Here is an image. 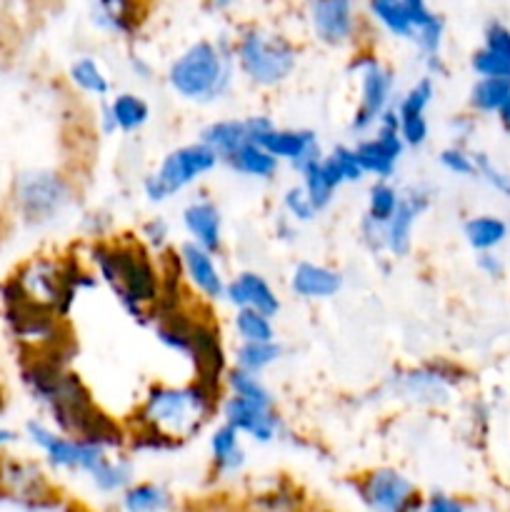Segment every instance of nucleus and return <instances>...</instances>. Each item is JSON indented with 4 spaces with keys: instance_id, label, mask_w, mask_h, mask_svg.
Returning a JSON list of instances; mask_svg holds the SVG:
<instances>
[{
    "instance_id": "10",
    "label": "nucleus",
    "mask_w": 510,
    "mask_h": 512,
    "mask_svg": "<svg viewBox=\"0 0 510 512\" xmlns=\"http://www.w3.org/2000/svg\"><path fill=\"white\" fill-rule=\"evenodd\" d=\"M20 435L40 455L50 475H70V478L83 475V478H88L110 455V450L100 448V445L60 433L43 418L25 420Z\"/></svg>"
},
{
    "instance_id": "13",
    "label": "nucleus",
    "mask_w": 510,
    "mask_h": 512,
    "mask_svg": "<svg viewBox=\"0 0 510 512\" xmlns=\"http://www.w3.org/2000/svg\"><path fill=\"white\" fill-rule=\"evenodd\" d=\"M353 493L365 512H420L425 493L405 470L375 465L355 475Z\"/></svg>"
},
{
    "instance_id": "33",
    "label": "nucleus",
    "mask_w": 510,
    "mask_h": 512,
    "mask_svg": "<svg viewBox=\"0 0 510 512\" xmlns=\"http://www.w3.org/2000/svg\"><path fill=\"white\" fill-rule=\"evenodd\" d=\"M363 13L368 25L378 28L380 33L388 38L400 40V43H410L415 35L413 25H410L408 13H405L400 0H390V3H378V0H365Z\"/></svg>"
},
{
    "instance_id": "15",
    "label": "nucleus",
    "mask_w": 510,
    "mask_h": 512,
    "mask_svg": "<svg viewBox=\"0 0 510 512\" xmlns=\"http://www.w3.org/2000/svg\"><path fill=\"white\" fill-rule=\"evenodd\" d=\"M355 155L363 168L365 178L373 180H393L398 173V165L405 155L403 138L398 130V113L390 108L388 113L380 118L375 130L365 138L355 140Z\"/></svg>"
},
{
    "instance_id": "23",
    "label": "nucleus",
    "mask_w": 510,
    "mask_h": 512,
    "mask_svg": "<svg viewBox=\"0 0 510 512\" xmlns=\"http://www.w3.org/2000/svg\"><path fill=\"white\" fill-rule=\"evenodd\" d=\"M470 70L475 78L510 80V25L505 20L485 23L480 45L470 53Z\"/></svg>"
},
{
    "instance_id": "7",
    "label": "nucleus",
    "mask_w": 510,
    "mask_h": 512,
    "mask_svg": "<svg viewBox=\"0 0 510 512\" xmlns=\"http://www.w3.org/2000/svg\"><path fill=\"white\" fill-rule=\"evenodd\" d=\"M470 375L460 363L448 358H430L418 365L398 368L385 378L383 393L393 403L410 408H448L455 395L468 385Z\"/></svg>"
},
{
    "instance_id": "20",
    "label": "nucleus",
    "mask_w": 510,
    "mask_h": 512,
    "mask_svg": "<svg viewBox=\"0 0 510 512\" xmlns=\"http://www.w3.org/2000/svg\"><path fill=\"white\" fill-rule=\"evenodd\" d=\"M180 228L188 235L190 243L220 258L225 248V220L213 195L198 190L180 210Z\"/></svg>"
},
{
    "instance_id": "42",
    "label": "nucleus",
    "mask_w": 510,
    "mask_h": 512,
    "mask_svg": "<svg viewBox=\"0 0 510 512\" xmlns=\"http://www.w3.org/2000/svg\"><path fill=\"white\" fill-rule=\"evenodd\" d=\"M440 168L448 175L460 180H478V170H475V158L473 150L463 148V145H445L438 153Z\"/></svg>"
},
{
    "instance_id": "40",
    "label": "nucleus",
    "mask_w": 510,
    "mask_h": 512,
    "mask_svg": "<svg viewBox=\"0 0 510 512\" xmlns=\"http://www.w3.org/2000/svg\"><path fill=\"white\" fill-rule=\"evenodd\" d=\"M300 185H303L305 195H308V200L313 203V208L318 210V215L325 213V210L333 205L335 193H338V188L333 185V180L325 175L323 160H320V163H315L313 168H308L303 175H300Z\"/></svg>"
},
{
    "instance_id": "18",
    "label": "nucleus",
    "mask_w": 510,
    "mask_h": 512,
    "mask_svg": "<svg viewBox=\"0 0 510 512\" xmlns=\"http://www.w3.org/2000/svg\"><path fill=\"white\" fill-rule=\"evenodd\" d=\"M175 255H178V268L180 275H183L185 288L198 295V300H203L205 305L223 303L228 278L220 268L218 255L208 253V250L190 243V240H183L175 248Z\"/></svg>"
},
{
    "instance_id": "29",
    "label": "nucleus",
    "mask_w": 510,
    "mask_h": 512,
    "mask_svg": "<svg viewBox=\"0 0 510 512\" xmlns=\"http://www.w3.org/2000/svg\"><path fill=\"white\" fill-rule=\"evenodd\" d=\"M65 78H68L70 88L78 90L85 98H93L103 103V100H108L113 95V78H110L105 65L95 55H75L68 63Z\"/></svg>"
},
{
    "instance_id": "24",
    "label": "nucleus",
    "mask_w": 510,
    "mask_h": 512,
    "mask_svg": "<svg viewBox=\"0 0 510 512\" xmlns=\"http://www.w3.org/2000/svg\"><path fill=\"white\" fill-rule=\"evenodd\" d=\"M140 0H88V23L108 38L130 40L143 25Z\"/></svg>"
},
{
    "instance_id": "5",
    "label": "nucleus",
    "mask_w": 510,
    "mask_h": 512,
    "mask_svg": "<svg viewBox=\"0 0 510 512\" xmlns=\"http://www.w3.org/2000/svg\"><path fill=\"white\" fill-rule=\"evenodd\" d=\"M238 78L258 90L288 83L300 65V45L285 30L268 23H245L233 33Z\"/></svg>"
},
{
    "instance_id": "43",
    "label": "nucleus",
    "mask_w": 510,
    "mask_h": 512,
    "mask_svg": "<svg viewBox=\"0 0 510 512\" xmlns=\"http://www.w3.org/2000/svg\"><path fill=\"white\" fill-rule=\"evenodd\" d=\"M138 240L150 250L153 255H163L168 250H173V228H170L168 220L163 215H153V218L145 220L138 230Z\"/></svg>"
},
{
    "instance_id": "37",
    "label": "nucleus",
    "mask_w": 510,
    "mask_h": 512,
    "mask_svg": "<svg viewBox=\"0 0 510 512\" xmlns=\"http://www.w3.org/2000/svg\"><path fill=\"white\" fill-rule=\"evenodd\" d=\"M223 393L243 400H253V403L278 405V398H275L273 388L263 380V375H250L245 370L233 368V365H230V370L223 378Z\"/></svg>"
},
{
    "instance_id": "17",
    "label": "nucleus",
    "mask_w": 510,
    "mask_h": 512,
    "mask_svg": "<svg viewBox=\"0 0 510 512\" xmlns=\"http://www.w3.org/2000/svg\"><path fill=\"white\" fill-rule=\"evenodd\" d=\"M435 190L430 183H410L403 188V200L393 218L385 223V255L393 260L408 258L415 243L420 218L433 208Z\"/></svg>"
},
{
    "instance_id": "53",
    "label": "nucleus",
    "mask_w": 510,
    "mask_h": 512,
    "mask_svg": "<svg viewBox=\"0 0 510 512\" xmlns=\"http://www.w3.org/2000/svg\"><path fill=\"white\" fill-rule=\"evenodd\" d=\"M23 440V435H20V430L10 428V425H3L0 423V458L8 453H13L15 445Z\"/></svg>"
},
{
    "instance_id": "58",
    "label": "nucleus",
    "mask_w": 510,
    "mask_h": 512,
    "mask_svg": "<svg viewBox=\"0 0 510 512\" xmlns=\"http://www.w3.org/2000/svg\"><path fill=\"white\" fill-rule=\"evenodd\" d=\"M378 3H390V0H378Z\"/></svg>"
},
{
    "instance_id": "14",
    "label": "nucleus",
    "mask_w": 510,
    "mask_h": 512,
    "mask_svg": "<svg viewBox=\"0 0 510 512\" xmlns=\"http://www.w3.org/2000/svg\"><path fill=\"white\" fill-rule=\"evenodd\" d=\"M220 423L238 430L240 438H248L255 445H275L288 438V425L278 413V405L253 403V400L223 395L218 405Z\"/></svg>"
},
{
    "instance_id": "46",
    "label": "nucleus",
    "mask_w": 510,
    "mask_h": 512,
    "mask_svg": "<svg viewBox=\"0 0 510 512\" xmlns=\"http://www.w3.org/2000/svg\"><path fill=\"white\" fill-rule=\"evenodd\" d=\"M420 512H473L470 503L455 493H445V490H435V493L425 495Z\"/></svg>"
},
{
    "instance_id": "47",
    "label": "nucleus",
    "mask_w": 510,
    "mask_h": 512,
    "mask_svg": "<svg viewBox=\"0 0 510 512\" xmlns=\"http://www.w3.org/2000/svg\"><path fill=\"white\" fill-rule=\"evenodd\" d=\"M358 238H360V245H363L370 255H375V258H383L385 255V225L373 223V220H368L363 215V220H360V225H358Z\"/></svg>"
},
{
    "instance_id": "39",
    "label": "nucleus",
    "mask_w": 510,
    "mask_h": 512,
    "mask_svg": "<svg viewBox=\"0 0 510 512\" xmlns=\"http://www.w3.org/2000/svg\"><path fill=\"white\" fill-rule=\"evenodd\" d=\"M400 200H403V188H398L393 180H373L365 198V218L385 225L400 208Z\"/></svg>"
},
{
    "instance_id": "48",
    "label": "nucleus",
    "mask_w": 510,
    "mask_h": 512,
    "mask_svg": "<svg viewBox=\"0 0 510 512\" xmlns=\"http://www.w3.org/2000/svg\"><path fill=\"white\" fill-rule=\"evenodd\" d=\"M475 268L483 278L493 280V283H500V280L508 275V263L500 253H480L475 255Z\"/></svg>"
},
{
    "instance_id": "50",
    "label": "nucleus",
    "mask_w": 510,
    "mask_h": 512,
    "mask_svg": "<svg viewBox=\"0 0 510 512\" xmlns=\"http://www.w3.org/2000/svg\"><path fill=\"white\" fill-rule=\"evenodd\" d=\"M453 128V145H463V148H470V140L478 133V118L473 113L458 115V118L450 123Z\"/></svg>"
},
{
    "instance_id": "6",
    "label": "nucleus",
    "mask_w": 510,
    "mask_h": 512,
    "mask_svg": "<svg viewBox=\"0 0 510 512\" xmlns=\"http://www.w3.org/2000/svg\"><path fill=\"white\" fill-rule=\"evenodd\" d=\"M75 198V183L55 168L20 170L10 188V208L15 220L28 230L58 225L73 210Z\"/></svg>"
},
{
    "instance_id": "27",
    "label": "nucleus",
    "mask_w": 510,
    "mask_h": 512,
    "mask_svg": "<svg viewBox=\"0 0 510 512\" xmlns=\"http://www.w3.org/2000/svg\"><path fill=\"white\" fill-rule=\"evenodd\" d=\"M198 140L203 145H208L215 155L223 163L228 155H233L235 150L243 148L245 143H253V118L245 115V118H220L210 120L200 128Z\"/></svg>"
},
{
    "instance_id": "51",
    "label": "nucleus",
    "mask_w": 510,
    "mask_h": 512,
    "mask_svg": "<svg viewBox=\"0 0 510 512\" xmlns=\"http://www.w3.org/2000/svg\"><path fill=\"white\" fill-rule=\"evenodd\" d=\"M125 65H128V73H130V78L135 80V83L148 85V83H153V80H155V65L150 63L145 55L135 53V50H133V53L128 55V60H125Z\"/></svg>"
},
{
    "instance_id": "52",
    "label": "nucleus",
    "mask_w": 510,
    "mask_h": 512,
    "mask_svg": "<svg viewBox=\"0 0 510 512\" xmlns=\"http://www.w3.org/2000/svg\"><path fill=\"white\" fill-rule=\"evenodd\" d=\"M273 233H275V240L290 245V243H295V240H298L300 225H295L293 220H288L283 213H280L278 218H275V223H273Z\"/></svg>"
},
{
    "instance_id": "9",
    "label": "nucleus",
    "mask_w": 510,
    "mask_h": 512,
    "mask_svg": "<svg viewBox=\"0 0 510 512\" xmlns=\"http://www.w3.org/2000/svg\"><path fill=\"white\" fill-rule=\"evenodd\" d=\"M218 168V155L208 145L200 143V140H190V143L168 150L163 155V160L158 163V168L145 175L143 183H140V190H143L145 200L150 205H165L175 195L203 183Z\"/></svg>"
},
{
    "instance_id": "11",
    "label": "nucleus",
    "mask_w": 510,
    "mask_h": 512,
    "mask_svg": "<svg viewBox=\"0 0 510 512\" xmlns=\"http://www.w3.org/2000/svg\"><path fill=\"white\" fill-rule=\"evenodd\" d=\"M0 503L20 512H55L60 493L43 460L8 453L0 458Z\"/></svg>"
},
{
    "instance_id": "32",
    "label": "nucleus",
    "mask_w": 510,
    "mask_h": 512,
    "mask_svg": "<svg viewBox=\"0 0 510 512\" xmlns=\"http://www.w3.org/2000/svg\"><path fill=\"white\" fill-rule=\"evenodd\" d=\"M220 165H225L230 173L240 175V178L258 180V183H270L280 170L278 160H275L268 150L260 148L258 143H245L243 148H238L233 155H228Z\"/></svg>"
},
{
    "instance_id": "34",
    "label": "nucleus",
    "mask_w": 510,
    "mask_h": 512,
    "mask_svg": "<svg viewBox=\"0 0 510 512\" xmlns=\"http://www.w3.org/2000/svg\"><path fill=\"white\" fill-rule=\"evenodd\" d=\"M510 98V80L505 78H475L468 90V113L475 118H498Z\"/></svg>"
},
{
    "instance_id": "38",
    "label": "nucleus",
    "mask_w": 510,
    "mask_h": 512,
    "mask_svg": "<svg viewBox=\"0 0 510 512\" xmlns=\"http://www.w3.org/2000/svg\"><path fill=\"white\" fill-rule=\"evenodd\" d=\"M233 333L238 343H273L278 340V330H275V320L268 315L258 313V310L240 308L233 310Z\"/></svg>"
},
{
    "instance_id": "4",
    "label": "nucleus",
    "mask_w": 510,
    "mask_h": 512,
    "mask_svg": "<svg viewBox=\"0 0 510 512\" xmlns=\"http://www.w3.org/2000/svg\"><path fill=\"white\" fill-rule=\"evenodd\" d=\"M235 80L238 70L233 60V35L193 40L165 68V85L170 93L198 108L228 100L235 90Z\"/></svg>"
},
{
    "instance_id": "28",
    "label": "nucleus",
    "mask_w": 510,
    "mask_h": 512,
    "mask_svg": "<svg viewBox=\"0 0 510 512\" xmlns=\"http://www.w3.org/2000/svg\"><path fill=\"white\" fill-rule=\"evenodd\" d=\"M88 485L93 488V493H98L100 498L118 500L130 485L138 480L135 475V460L133 455L120 450V453H110L93 473L88 475Z\"/></svg>"
},
{
    "instance_id": "3",
    "label": "nucleus",
    "mask_w": 510,
    "mask_h": 512,
    "mask_svg": "<svg viewBox=\"0 0 510 512\" xmlns=\"http://www.w3.org/2000/svg\"><path fill=\"white\" fill-rule=\"evenodd\" d=\"M223 395L225 393H218V390L205 388L198 380H188L183 385L153 383L145 390L133 420L125 428L145 430L180 448L208 428L210 420L218 415Z\"/></svg>"
},
{
    "instance_id": "35",
    "label": "nucleus",
    "mask_w": 510,
    "mask_h": 512,
    "mask_svg": "<svg viewBox=\"0 0 510 512\" xmlns=\"http://www.w3.org/2000/svg\"><path fill=\"white\" fill-rule=\"evenodd\" d=\"M285 348L273 340V343H238L233 350V368L245 370L250 375H263L283 360Z\"/></svg>"
},
{
    "instance_id": "8",
    "label": "nucleus",
    "mask_w": 510,
    "mask_h": 512,
    "mask_svg": "<svg viewBox=\"0 0 510 512\" xmlns=\"http://www.w3.org/2000/svg\"><path fill=\"white\" fill-rule=\"evenodd\" d=\"M348 73L358 80V103L350 115L348 130L365 138L375 130L385 113L398 100V75L390 63H385L375 48L360 45L348 58Z\"/></svg>"
},
{
    "instance_id": "21",
    "label": "nucleus",
    "mask_w": 510,
    "mask_h": 512,
    "mask_svg": "<svg viewBox=\"0 0 510 512\" xmlns=\"http://www.w3.org/2000/svg\"><path fill=\"white\" fill-rule=\"evenodd\" d=\"M225 303L233 310H258V313L268 315L273 320L283 310V300H280L278 290L258 270H240L238 275H233L225 285Z\"/></svg>"
},
{
    "instance_id": "55",
    "label": "nucleus",
    "mask_w": 510,
    "mask_h": 512,
    "mask_svg": "<svg viewBox=\"0 0 510 512\" xmlns=\"http://www.w3.org/2000/svg\"><path fill=\"white\" fill-rule=\"evenodd\" d=\"M185 512H238V510L228 508V505H220V503H205V505H198V508H190Z\"/></svg>"
},
{
    "instance_id": "45",
    "label": "nucleus",
    "mask_w": 510,
    "mask_h": 512,
    "mask_svg": "<svg viewBox=\"0 0 510 512\" xmlns=\"http://www.w3.org/2000/svg\"><path fill=\"white\" fill-rule=\"evenodd\" d=\"M328 158L333 160L335 168L340 170L345 185H355V183H363V180H365V173H363V168H360L358 155H355L353 145L338 143L335 148L328 150Z\"/></svg>"
},
{
    "instance_id": "57",
    "label": "nucleus",
    "mask_w": 510,
    "mask_h": 512,
    "mask_svg": "<svg viewBox=\"0 0 510 512\" xmlns=\"http://www.w3.org/2000/svg\"><path fill=\"white\" fill-rule=\"evenodd\" d=\"M5 408V390H3V380H0V413H3Z\"/></svg>"
},
{
    "instance_id": "16",
    "label": "nucleus",
    "mask_w": 510,
    "mask_h": 512,
    "mask_svg": "<svg viewBox=\"0 0 510 512\" xmlns=\"http://www.w3.org/2000/svg\"><path fill=\"white\" fill-rule=\"evenodd\" d=\"M188 360L193 365V380L223 393V378L230 370L228 350H225L218 323L210 315H198V310H195L193 330H190Z\"/></svg>"
},
{
    "instance_id": "49",
    "label": "nucleus",
    "mask_w": 510,
    "mask_h": 512,
    "mask_svg": "<svg viewBox=\"0 0 510 512\" xmlns=\"http://www.w3.org/2000/svg\"><path fill=\"white\" fill-rule=\"evenodd\" d=\"M405 8V13H408V20L410 25H413V30L423 28V25H428L430 20L438 15V10L430 5V0H400Z\"/></svg>"
},
{
    "instance_id": "54",
    "label": "nucleus",
    "mask_w": 510,
    "mask_h": 512,
    "mask_svg": "<svg viewBox=\"0 0 510 512\" xmlns=\"http://www.w3.org/2000/svg\"><path fill=\"white\" fill-rule=\"evenodd\" d=\"M205 5L213 13H233V10H238L243 5V0H205Z\"/></svg>"
},
{
    "instance_id": "44",
    "label": "nucleus",
    "mask_w": 510,
    "mask_h": 512,
    "mask_svg": "<svg viewBox=\"0 0 510 512\" xmlns=\"http://www.w3.org/2000/svg\"><path fill=\"white\" fill-rule=\"evenodd\" d=\"M280 213L288 220H293L295 225H308L318 218V210L313 208V203L308 200V195H305L300 183L285 188L283 198H280Z\"/></svg>"
},
{
    "instance_id": "25",
    "label": "nucleus",
    "mask_w": 510,
    "mask_h": 512,
    "mask_svg": "<svg viewBox=\"0 0 510 512\" xmlns=\"http://www.w3.org/2000/svg\"><path fill=\"white\" fill-rule=\"evenodd\" d=\"M345 275L315 260H300L288 278L290 293L305 303H323L343 290Z\"/></svg>"
},
{
    "instance_id": "31",
    "label": "nucleus",
    "mask_w": 510,
    "mask_h": 512,
    "mask_svg": "<svg viewBox=\"0 0 510 512\" xmlns=\"http://www.w3.org/2000/svg\"><path fill=\"white\" fill-rule=\"evenodd\" d=\"M103 105L113 120L115 133H140L153 118V105L138 90H118L108 100H103Z\"/></svg>"
},
{
    "instance_id": "2",
    "label": "nucleus",
    "mask_w": 510,
    "mask_h": 512,
    "mask_svg": "<svg viewBox=\"0 0 510 512\" xmlns=\"http://www.w3.org/2000/svg\"><path fill=\"white\" fill-rule=\"evenodd\" d=\"M85 260L98 283L115 295L120 308L135 323L150 325L163 290L158 258L133 235H118L90 240Z\"/></svg>"
},
{
    "instance_id": "41",
    "label": "nucleus",
    "mask_w": 510,
    "mask_h": 512,
    "mask_svg": "<svg viewBox=\"0 0 510 512\" xmlns=\"http://www.w3.org/2000/svg\"><path fill=\"white\" fill-rule=\"evenodd\" d=\"M473 158L480 183H485L493 193H498L500 198L510 203V168L498 165L488 153H483V150H473Z\"/></svg>"
},
{
    "instance_id": "36",
    "label": "nucleus",
    "mask_w": 510,
    "mask_h": 512,
    "mask_svg": "<svg viewBox=\"0 0 510 512\" xmlns=\"http://www.w3.org/2000/svg\"><path fill=\"white\" fill-rule=\"evenodd\" d=\"M435 95H438V83L430 75H420L415 78L403 93L395 100V113L398 118H425L430 110V105L435 103Z\"/></svg>"
},
{
    "instance_id": "30",
    "label": "nucleus",
    "mask_w": 510,
    "mask_h": 512,
    "mask_svg": "<svg viewBox=\"0 0 510 512\" xmlns=\"http://www.w3.org/2000/svg\"><path fill=\"white\" fill-rule=\"evenodd\" d=\"M118 512H180L173 490L160 480H135L118 500Z\"/></svg>"
},
{
    "instance_id": "22",
    "label": "nucleus",
    "mask_w": 510,
    "mask_h": 512,
    "mask_svg": "<svg viewBox=\"0 0 510 512\" xmlns=\"http://www.w3.org/2000/svg\"><path fill=\"white\" fill-rule=\"evenodd\" d=\"M208 468L215 483L238 480L248 468V450L238 430L218 423L208 433Z\"/></svg>"
},
{
    "instance_id": "12",
    "label": "nucleus",
    "mask_w": 510,
    "mask_h": 512,
    "mask_svg": "<svg viewBox=\"0 0 510 512\" xmlns=\"http://www.w3.org/2000/svg\"><path fill=\"white\" fill-rule=\"evenodd\" d=\"M303 23L310 38L330 50L360 48L368 28L360 0H305Z\"/></svg>"
},
{
    "instance_id": "19",
    "label": "nucleus",
    "mask_w": 510,
    "mask_h": 512,
    "mask_svg": "<svg viewBox=\"0 0 510 512\" xmlns=\"http://www.w3.org/2000/svg\"><path fill=\"white\" fill-rule=\"evenodd\" d=\"M255 143L268 150L280 165L285 163L298 175H303L305 170L320 163L325 155L318 133L310 128H278V125H270L265 133H260Z\"/></svg>"
},
{
    "instance_id": "56",
    "label": "nucleus",
    "mask_w": 510,
    "mask_h": 512,
    "mask_svg": "<svg viewBox=\"0 0 510 512\" xmlns=\"http://www.w3.org/2000/svg\"><path fill=\"white\" fill-rule=\"evenodd\" d=\"M500 123V128L505 130V133H510V98H508V103L503 105V110H500L498 113V118H495Z\"/></svg>"
},
{
    "instance_id": "26",
    "label": "nucleus",
    "mask_w": 510,
    "mask_h": 512,
    "mask_svg": "<svg viewBox=\"0 0 510 512\" xmlns=\"http://www.w3.org/2000/svg\"><path fill=\"white\" fill-rule=\"evenodd\" d=\"M463 240L475 255L500 253L510 243V218L498 213H475L463 220Z\"/></svg>"
},
{
    "instance_id": "1",
    "label": "nucleus",
    "mask_w": 510,
    "mask_h": 512,
    "mask_svg": "<svg viewBox=\"0 0 510 512\" xmlns=\"http://www.w3.org/2000/svg\"><path fill=\"white\" fill-rule=\"evenodd\" d=\"M20 380L55 430L100 445L110 453L125 450L128 428L98 408L83 380L58 358V353L30 355L20 368Z\"/></svg>"
}]
</instances>
